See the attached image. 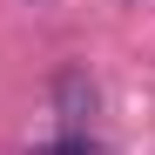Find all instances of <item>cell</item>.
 <instances>
[{
	"mask_svg": "<svg viewBox=\"0 0 155 155\" xmlns=\"http://www.w3.org/2000/svg\"><path fill=\"white\" fill-rule=\"evenodd\" d=\"M54 108H61L68 121L94 115V81H88V68H61V74H54Z\"/></svg>",
	"mask_w": 155,
	"mask_h": 155,
	"instance_id": "6da1fadb",
	"label": "cell"
},
{
	"mask_svg": "<svg viewBox=\"0 0 155 155\" xmlns=\"http://www.w3.org/2000/svg\"><path fill=\"white\" fill-rule=\"evenodd\" d=\"M34 155H101V148H94L88 135H61V142H41Z\"/></svg>",
	"mask_w": 155,
	"mask_h": 155,
	"instance_id": "7a4b0ae2",
	"label": "cell"
}]
</instances>
